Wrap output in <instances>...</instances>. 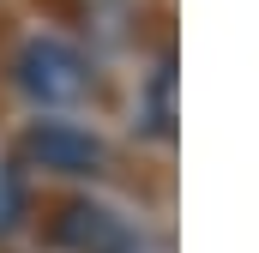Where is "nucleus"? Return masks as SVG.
Masks as SVG:
<instances>
[{"mask_svg":"<svg viewBox=\"0 0 259 253\" xmlns=\"http://www.w3.org/2000/svg\"><path fill=\"white\" fill-rule=\"evenodd\" d=\"M12 78H18V91H24L36 109H72V103H84L91 85H97L84 49H72L66 36H49V30H36V36L18 43Z\"/></svg>","mask_w":259,"mask_h":253,"instance_id":"obj_1","label":"nucleus"},{"mask_svg":"<svg viewBox=\"0 0 259 253\" xmlns=\"http://www.w3.org/2000/svg\"><path fill=\"white\" fill-rule=\"evenodd\" d=\"M18 157H24L30 169L72 175V181H97V175H109V169H115V151H109V139H103V133H91V126H78V121H55V115L24 126Z\"/></svg>","mask_w":259,"mask_h":253,"instance_id":"obj_2","label":"nucleus"},{"mask_svg":"<svg viewBox=\"0 0 259 253\" xmlns=\"http://www.w3.org/2000/svg\"><path fill=\"white\" fill-rule=\"evenodd\" d=\"M55 235L72 253H169V235H157V229L121 217L103 199H72V205H61Z\"/></svg>","mask_w":259,"mask_h":253,"instance_id":"obj_3","label":"nucleus"},{"mask_svg":"<svg viewBox=\"0 0 259 253\" xmlns=\"http://www.w3.org/2000/svg\"><path fill=\"white\" fill-rule=\"evenodd\" d=\"M139 121L151 139H175V55L163 49V61L151 66L145 97H139Z\"/></svg>","mask_w":259,"mask_h":253,"instance_id":"obj_4","label":"nucleus"}]
</instances>
